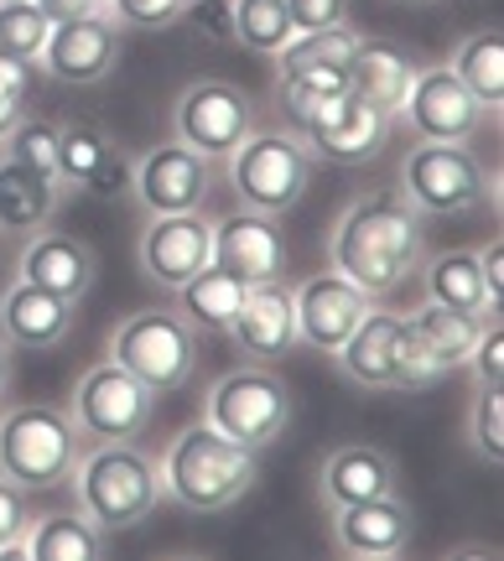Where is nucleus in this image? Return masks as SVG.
I'll use <instances>...</instances> for the list:
<instances>
[{
	"mask_svg": "<svg viewBox=\"0 0 504 561\" xmlns=\"http://www.w3.org/2000/svg\"><path fill=\"white\" fill-rule=\"evenodd\" d=\"M468 447L489 468L504 462V396L500 390H479L473 396V405H468Z\"/></svg>",
	"mask_w": 504,
	"mask_h": 561,
	"instance_id": "obj_37",
	"label": "nucleus"
},
{
	"mask_svg": "<svg viewBox=\"0 0 504 561\" xmlns=\"http://www.w3.org/2000/svg\"><path fill=\"white\" fill-rule=\"evenodd\" d=\"M291 301H297V343L312 348V354H339L343 339H348L364 322V312L375 307V297L359 291L343 271L307 276L302 286H291Z\"/></svg>",
	"mask_w": 504,
	"mask_h": 561,
	"instance_id": "obj_15",
	"label": "nucleus"
},
{
	"mask_svg": "<svg viewBox=\"0 0 504 561\" xmlns=\"http://www.w3.org/2000/svg\"><path fill=\"white\" fill-rule=\"evenodd\" d=\"M390 130H396V121L380 115L375 104H364L359 94L348 89L343 100H333L323 110V121L307 125L302 140H307V151H312V157L339 161V167H364V161H375L385 151Z\"/></svg>",
	"mask_w": 504,
	"mask_h": 561,
	"instance_id": "obj_18",
	"label": "nucleus"
},
{
	"mask_svg": "<svg viewBox=\"0 0 504 561\" xmlns=\"http://www.w3.org/2000/svg\"><path fill=\"white\" fill-rule=\"evenodd\" d=\"M0 151L26 161V167H37V172H53V178H58V125L42 121V115H21V121L11 125V136L0 140Z\"/></svg>",
	"mask_w": 504,
	"mask_h": 561,
	"instance_id": "obj_36",
	"label": "nucleus"
},
{
	"mask_svg": "<svg viewBox=\"0 0 504 561\" xmlns=\"http://www.w3.org/2000/svg\"><path fill=\"white\" fill-rule=\"evenodd\" d=\"M53 21L42 16L37 0H0V58L37 62Z\"/></svg>",
	"mask_w": 504,
	"mask_h": 561,
	"instance_id": "obj_35",
	"label": "nucleus"
},
{
	"mask_svg": "<svg viewBox=\"0 0 504 561\" xmlns=\"http://www.w3.org/2000/svg\"><path fill=\"white\" fill-rule=\"evenodd\" d=\"M47 21H79V16H110V0H37Z\"/></svg>",
	"mask_w": 504,
	"mask_h": 561,
	"instance_id": "obj_45",
	"label": "nucleus"
},
{
	"mask_svg": "<svg viewBox=\"0 0 504 561\" xmlns=\"http://www.w3.org/2000/svg\"><path fill=\"white\" fill-rule=\"evenodd\" d=\"M172 130L182 146L203 151L208 161H224L255 130V100L229 79H193L172 104Z\"/></svg>",
	"mask_w": 504,
	"mask_h": 561,
	"instance_id": "obj_10",
	"label": "nucleus"
},
{
	"mask_svg": "<svg viewBox=\"0 0 504 561\" xmlns=\"http://www.w3.org/2000/svg\"><path fill=\"white\" fill-rule=\"evenodd\" d=\"M125 47V26L115 16H79V21H53V32L42 42L37 68L53 83H68V89H89V83H104L121 62Z\"/></svg>",
	"mask_w": 504,
	"mask_h": 561,
	"instance_id": "obj_11",
	"label": "nucleus"
},
{
	"mask_svg": "<svg viewBox=\"0 0 504 561\" xmlns=\"http://www.w3.org/2000/svg\"><path fill=\"white\" fill-rule=\"evenodd\" d=\"M193 0H110V16L121 26H146V32H162V26H177L187 16Z\"/></svg>",
	"mask_w": 504,
	"mask_h": 561,
	"instance_id": "obj_40",
	"label": "nucleus"
},
{
	"mask_svg": "<svg viewBox=\"0 0 504 561\" xmlns=\"http://www.w3.org/2000/svg\"><path fill=\"white\" fill-rule=\"evenodd\" d=\"M416 73H422V58L396 37H359L354 58H348V89L390 121H401V104Z\"/></svg>",
	"mask_w": 504,
	"mask_h": 561,
	"instance_id": "obj_25",
	"label": "nucleus"
},
{
	"mask_svg": "<svg viewBox=\"0 0 504 561\" xmlns=\"http://www.w3.org/2000/svg\"><path fill=\"white\" fill-rule=\"evenodd\" d=\"M16 280H32L42 291H58L68 301H83L94 291V280H100V255H94V244L79 240V234H62V229H37L32 244L21 250L16 261Z\"/></svg>",
	"mask_w": 504,
	"mask_h": 561,
	"instance_id": "obj_21",
	"label": "nucleus"
},
{
	"mask_svg": "<svg viewBox=\"0 0 504 561\" xmlns=\"http://www.w3.org/2000/svg\"><path fill=\"white\" fill-rule=\"evenodd\" d=\"M214 187V161L182 146V140H167V146H151L136 167H130V193L141 203V214H187V208H203Z\"/></svg>",
	"mask_w": 504,
	"mask_h": 561,
	"instance_id": "obj_12",
	"label": "nucleus"
},
{
	"mask_svg": "<svg viewBox=\"0 0 504 561\" xmlns=\"http://www.w3.org/2000/svg\"><path fill=\"white\" fill-rule=\"evenodd\" d=\"M187 16L203 26V37L214 42H234V16H229V0H193Z\"/></svg>",
	"mask_w": 504,
	"mask_h": 561,
	"instance_id": "obj_42",
	"label": "nucleus"
},
{
	"mask_svg": "<svg viewBox=\"0 0 504 561\" xmlns=\"http://www.w3.org/2000/svg\"><path fill=\"white\" fill-rule=\"evenodd\" d=\"M286 11H291L297 32H323V26L348 21V0H286Z\"/></svg>",
	"mask_w": 504,
	"mask_h": 561,
	"instance_id": "obj_41",
	"label": "nucleus"
},
{
	"mask_svg": "<svg viewBox=\"0 0 504 561\" xmlns=\"http://www.w3.org/2000/svg\"><path fill=\"white\" fill-rule=\"evenodd\" d=\"M229 339L244 359L271 364L297 348V301L286 280H261V286H244V301L234 322H229Z\"/></svg>",
	"mask_w": 504,
	"mask_h": 561,
	"instance_id": "obj_22",
	"label": "nucleus"
},
{
	"mask_svg": "<svg viewBox=\"0 0 504 561\" xmlns=\"http://www.w3.org/2000/svg\"><path fill=\"white\" fill-rule=\"evenodd\" d=\"M79 328V301L58 297V291H42L32 280H16L0 291V339L21 348V354H47L62 348Z\"/></svg>",
	"mask_w": 504,
	"mask_h": 561,
	"instance_id": "obj_20",
	"label": "nucleus"
},
{
	"mask_svg": "<svg viewBox=\"0 0 504 561\" xmlns=\"http://www.w3.org/2000/svg\"><path fill=\"white\" fill-rule=\"evenodd\" d=\"M348 94V68H297L276 79V104H282L286 125L302 136L312 121H323V110Z\"/></svg>",
	"mask_w": 504,
	"mask_h": 561,
	"instance_id": "obj_31",
	"label": "nucleus"
},
{
	"mask_svg": "<svg viewBox=\"0 0 504 561\" xmlns=\"http://www.w3.org/2000/svg\"><path fill=\"white\" fill-rule=\"evenodd\" d=\"M359 47V32L343 21V26H323V32H291V37L271 53L276 58V79L297 73V68H348Z\"/></svg>",
	"mask_w": 504,
	"mask_h": 561,
	"instance_id": "obj_33",
	"label": "nucleus"
},
{
	"mask_svg": "<svg viewBox=\"0 0 504 561\" xmlns=\"http://www.w3.org/2000/svg\"><path fill=\"white\" fill-rule=\"evenodd\" d=\"M177 301H182V318L193 322V328L229 333V322H234V312H240V301H244V280H234L219 265H203L198 276L177 286Z\"/></svg>",
	"mask_w": 504,
	"mask_h": 561,
	"instance_id": "obj_32",
	"label": "nucleus"
},
{
	"mask_svg": "<svg viewBox=\"0 0 504 561\" xmlns=\"http://www.w3.org/2000/svg\"><path fill=\"white\" fill-rule=\"evenodd\" d=\"M32 489H21L16 479L0 473V557H21V541L32 530Z\"/></svg>",
	"mask_w": 504,
	"mask_h": 561,
	"instance_id": "obj_38",
	"label": "nucleus"
},
{
	"mask_svg": "<svg viewBox=\"0 0 504 561\" xmlns=\"http://www.w3.org/2000/svg\"><path fill=\"white\" fill-rule=\"evenodd\" d=\"M21 557L32 561H100L104 557V530L83 510H62V515H42L32 520L26 541H21Z\"/></svg>",
	"mask_w": 504,
	"mask_h": 561,
	"instance_id": "obj_28",
	"label": "nucleus"
},
{
	"mask_svg": "<svg viewBox=\"0 0 504 561\" xmlns=\"http://www.w3.org/2000/svg\"><path fill=\"white\" fill-rule=\"evenodd\" d=\"M110 359L130 369L146 390L157 396H172L198 375V328L182 318V312H167V307H141L110 333Z\"/></svg>",
	"mask_w": 504,
	"mask_h": 561,
	"instance_id": "obj_6",
	"label": "nucleus"
},
{
	"mask_svg": "<svg viewBox=\"0 0 504 561\" xmlns=\"http://www.w3.org/2000/svg\"><path fill=\"white\" fill-rule=\"evenodd\" d=\"M79 462V426L68 421V411L58 405H11L0 411V473L16 479L21 489H62L73 479Z\"/></svg>",
	"mask_w": 504,
	"mask_h": 561,
	"instance_id": "obj_4",
	"label": "nucleus"
},
{
	"mask_svg": "<svg viewBox=\"0 0 504 561\" xmlns=\"http://www.w3.org/2000/svg\"><path fill=\"white\" fill-rule=\"evenodd\" d=\"M157 401H162L157 390H146L130 369L104 359L79 375L68 421L89 442H141L151 432V421H157Z\"/></svg>",
	"mask_w": 504,
	"mask_h": 561,
	"instance_id": "obj_9",
	"label": "nucleus"
},
{
	"mask_svg": "<svg viewBox=\"0 0 504 561\" xmlns=\"http://www.w3.org/2000/svg\"><path fill=\"white\" fill-rule=\"evenodd\" d=\"M489 167L473 157L468 140H416L411 157L401 161V198L416 214H468L489 198Z\"/></svg>",
	"mask_w": 504,
	"mask_h": 561,
	"instance_id": "obj_8",
	"label": "nucleus"
},
{
	"mask_svg": "<svg viewBox=\"0 0 504 561\" xmlns=\"http://www.w3.org/2000/svg\"><path fill=\"white\" fill-rule=\"evenodd\" d=\"M11 364H16V348H11V343L0 339V396L11 390Z\"/></svg>",
	"mask_w": 504,
	"mask_h": 561,
	"instance_id": "obj_46",
	"label": "nucleus"
},
{
	"mask_svg": "<svg viewBox=\"0 0 504 561\" xmlns=\"http://www.w3.org/2000/svg\"><path fill=\"white\" fill-rule=\"evenodd\" d=\"M468 369H473V385L479 390H500L504 385V328H500V312H489V322L479 328V339L468 348Z\"/></svg>",
	"mask_w": 504,
	"mask_h": 561,
	"instance_id": "obj_39",
	"label": "nucleus"
},
{
	"mask_svg": "<svg viewBox=\"0 0 504 561\" xmlns=\"http://www.w3.org/2000/svg\"><path fill=\"white\" fill-rule=\"evenodd\" d=\"M453 73L463 79V89L484 104V115H500L504 104V32L500 26H479L458 42L453 53Z\"/></svg>",
	"mask_w": 504,
	"mask_h": 561,
	"instance_id": "obj_29",
	"label": "nucleus"
},
{
	"mask_svg": "<svg viewBox=\"0 0 504 561\" xmlns=\"http://www.w3.org/2000/svg\"><path fill=\"white\" fill-rule=\"evenodd\" d=\"M380 494H401V462L375 442H343L318 468V500L328 504V515L343 504L380 500Z\"/></svg>",
	"mask_w": 504,
	"mask_h": 561,
	"instance_id": "obj_24",
	"label": "nucleus"
},
{
	"mask_svg": "<svg viewBox=\"0 0 504 561\" xmlns=\"http://www.w3.org/2000/svg\"><path fill=\"white\" fill-rule=\"evenodd\" d=\"M26 94H32V62L0 58V100H5V104H26Z\"/></svg>",
	"mask_w": 504,
	"mask_h": 561,
	"instance_id": "obj_44",
	"label": "nucleus"
},
{
	"mask_svg": "<svg viewBox=\"0 0 504 561\" xmlns=\"http://www.w3.org/2000/svg\"><path fill=\"white\" fill-rule=\"evenodd\" d=\"M422 265H426V301H443L453 312H500L484 291L473 250H443V255H432Z\"/></svg>",
	"mask_w": 504,
	"mask_h": 561,
	"instance_id": "obj_30",
	"label": "nucleus"
},
{
	"mask_svg": "<svg viewBox=\"0 0 504 561\" xmlns=\"http://www.w3.org/2000/svg\"><path fill=\"white\" fill-rule=\"evenodd\" d=\"M229 16H234V47H250L265 58L297 32L286 0H229Z\"/></svg>",
	"mask_w": 504,
	"mask_h": 561,
	"instance_id": "obj_34",
	"label": "nucleus"
},
{
	"mask_svg": "<svg viewBox=\"0 0 504 561\" xmlns=\"http://www.w3.org/2000/svg\"><path fill=\"white\" fill-rule=\"evenodd\" d=\"M328 261L369 297H390L422 271V214L401 193H364L328 229Z\"/></svg>",
	"mask_w": 504,
	"mask_h": 561,
	"instance_id": "obj_1",
	"label": "nucleus"
},
{
	"mask_svg": "<svg viewBox=\"0 0 504 561\" xmlns=\"http://www.w3.org/2000/svg\"><path fill=\"white\" fill-rule=\"evenodd\" d=\"M62 193L68 187L53 172H37V167H26V161L0 151V229L5 234H37V229H47L58 219Z\"/></svg>",
	"mask_w": 504,
	"mask_h": 561,
	"instance_id": "obj_26",
	"label": "nucleus"
},
{
	"mask_svg": "<svg viewBox=\"0 0 504 561\" xmlns=\"http://www.w3.org/2000/svg\"><path fill=\"white\" fill-rule=\"evenodd\" d=\"M405 5H437V0H405Z\"/></svg>",
	"mask_w": 504,
	"mask_h": 561,
	"instance_id": "obj_48",
	"label": "nucleus"
},
{
	"mask_svg": "<svg viewBox=\"0 0 504 561\" xmlns=\"http://www.w3.org/2000/svg\"><path fill=\"white\" fill-rule=\"evenodd\" d=\"M203 421L214 432H224V437H234L240 447L261 453V447L282 437L286 421H291V385L276 369H265V364H240V369H229V375L208 385Z\"/></svg>",
	"mask_w": 504,
	"mask_h": 561,
	"instance_id": "obj_7",
	"label": "nucleus"
},
{
	"mask_svg": "<svg viewBox=\"0 0 504 561\" xmlns=\"http://www.w3.org/2000/svg\"><path fill=\"white\" fill-rule=\"evenodd\" d=\"M473 255H479V276H484L489 301L500 307V291H504V244H500V234H494L484 250H473Z\"/></svg>",
	"mask_w": 504,
	"mask_h": 561,
	"instance_id": "obj_43",
	"label": "nucleus"
},
{
	"mask_svg": "<svg viewBox=\"0 0 504 561\" xmlns=\"http://www.w3.org/2000/svg\"><path fill=\"white\" fill-rule=\"evenodd\" d=\"M58 182L89 198H121L130 193V157L121 136L100 121L58 125Z\"/></svg>",
	"mask_w": 504,
	"mask_h": 561,
	"instance_id": "obj_14",
	"label": "nucleus"
},
{
	"mask_svg": "<svg viewBox=\"0 0 504 561\" xmlns=\"http://www.w3.org/2000/svg\"><path fill=\"white\" fill-rule=\"evenodd\" d=\"M416 536V515L401 494H380V500H359L333 510V546L354 561H390L411 551Z\"/></svg>",
	"mask_w": 504,
	"mask_h": 561,
	"instance_id": "obj_19",
	"label": "nucleus"
},
{
	"mask_svg": "<svg viewBox=\"0 0 504 561\" xmlns=\"http://www.w3.org/2000/svg\"><path fill=\"white\" fill-rule=\"evenodd\" d=\"M401 115L416 140H473L479 125H484V104L468 94L453 68H443V62L426 68L422 62V73L411 83Z\"/></svg>",
	"mask_w": 504,
	"mask_h": 561,
	"instance_id": "obj_17",
	"label": "nucleus"
},
{
	"mask_svg": "<svg viewBox=\"0 0 504 561\" xmlns=\"http://www.w3.org/2000/svg\"><path fill=\"white\" fill-rule=\"evenodd\" d=\"M219 271H229L244 286H261V280H282L291 265V244L276 214H255V208H234L214 219V261Z\"/></svg>",
	"mask_w": 504,
	"mask_h": 561,
	"instance_id": "obj_13",
	"label": "nucleus"
},
{
	"mask_svg": "<svg viewBox=\"0 0 504 561\" xmlns=\"http://www.w3.org/2000/svg\"><path fill=\"white\" fill-rule=\"evenodd\" d=\"M224 161H229L240 208H255V214L282 219L312 187V151L297 130H250Z\"/></svg>",
	"mask_w": 504,
	"mask_h": 561,
	"instance_id": "obj_5",
	"label": "nucleus"
},
{
	"mask_svg": "<svg viewBox=\"0 0 504 561\" xmlns=\"http://www.w3.org/2000/svg\"><path fill=\"white\" fill-rule=\"evenodd\" d=\"M21 115H26V110H21V104H5V100H0V140L11 136V125H16Z\"/></svg>",
	"mask_w": 504,
	"mask_h": 561,
	"instance_id": "obj_47",
	"label": "nucleus"
},
{
	"mask_svg": "<svg viewBox=\"0 0 504 561\" xmlns=\"http://www.w3.org/2000/svg\"><path fill=\"white\" fill-rule=\"evenodd\" d=\"M401 333H405V318L401 312H380L369 307L364 322L343 339V348L333 354L339 375L354 390H401Z\"/></svg>",
	"mask_w": 504,
	"mask_h": 561,
	"instance_id": "obj_23",
	"label": "nucleus"
},
{
	"mask_svg": "<svg viewBox=\"0 0 504 561\" xmlns=\"http://www.w3.org/2000/svg\"><path fill=\"white\" fill-rule=\"evenodd\" d=\"M73 489L79 510L100 530H136L167 500L162 468L136 442H94V453L73 462Z\"/></svg>",
	"mask_w": 504,
	"mask_h": 561,
	"instance_id": "obj_3",
	"label": "nucleus"
},
{
	"mask_svg": "<svg viewBox=\"0 0 504 561\" xmlns=\"http://www.w3.org/2000/svg\"><path fill=\"white\" fill-rule=\"evenodd\" d=\"M405 322H411L416 343L426 348L432 369L447 375V369H458V364L468 359V348H473V339H479V328L489 322V312H453V307H443V301H422Z\"/></svg>",
	"mask_w": 504,
	"mask_h": 561,
	"instance_id": "obj_27",
	"label": "nucleus"
},
{
	"mask_svg": "<svg viewBox=\"0 0 504 561\" xmlns=\"http://www.w3.org/2000/svg\"><path fill=\"white\" fill-rule=\"evenodd\" d=\"M141 271L167 291H177L182 280H193L203 265L214 261V219H203V208L187 214H151L141 229Z\"/></svg>",
	"mask_w": 504,
	"mask_h": 561,
	"instance_id": "obj_16",
	"label": "nucleus"
},
{
	"mask_svg": "<svg viewBox=\"0 0 504 561\" xmlns=\"http://www.w3.org/2000/svg\"><path fill=\"white\" fill-rule=\"evenodd\" d=\"M162 494L177 500L193 515H219L229 504H240L255 479H261V453L240 447L234 437L214 432L208 421L182 426L162 453Z\"/></svg>",
	"mask_w": 504,
	"mask_h": 561,
	"instance_id": "obj_2",
	"label": "nucleus"
}]
</instances>
